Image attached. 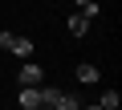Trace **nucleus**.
<instances>
[{
    "mask_svg": "<svg viewBox=\"0 0 122 110\" xmlns=\"http://www.w3.org/2000/svg\"><path fill=\"white\" fill-rule=\"evenodd\" d=\"M16 82H20V86H41V82H45V69H41V65H37V61L29 57V61L20 65V73H16Z\"/></svg>",
    "mask_w": 122,
    "mask_h": 110,
    "instance_id": "obj_1",
    "label": "nucleus"
},
{
    "mask_svg": "<svg viewBox=\"0 0 122 110\" xmlns=\"http://www.w3.org/2000/svg\"><path fill=\"white\" fill-rule=\"evenodd\" d=\"M20 110H41V86H20Z\"/></svg>",
    "mask_w": 122,
    "mask_h": 110,
    "instance_id": "obj_2",
    "label": "nucleus"
},
{
    "mask_svg": "<svg viewBox=\"0 0 122 110\" xmlns=\"http://www.w3.org/2000/svg\"><path fill=\"white\" fill-rule=\"evenodd\" d=\"M41 110H81V98L69 94V90H61V98H57L53 106H41Z\"/></svg>",
    "mask_w": 122,
    "mask_h": 110,
    "instance_id": "obj_3",
    "label": "nucleus"
},
{
    "mask_svg": "<svg viewBox=\"0 0 122 110\" xmlns=\"http://www.w3.org/2000/svg\"><path fill=\"white\" fill-rule=\"evenodd\" d=\"M8 53H16V57H20V61H29V57H33V53H37V45H33L29 37H12V45H8Z\"/></svg>",
    "mask_w": 122,
    "mask_h": 110,
    "instance_id": "obj_4",
    "label": "nucleus"
},
{
    "mask_svg": "<svg viewBox=\"0 0 122 110\" xmlns=\"http://www.w3.org/2000/svg\"><path fill=\"white\" fill-rule=\"evenodd\" d=\"M90 25H94L90 16H81V12H69V33H73V37H86V33H90Z\"/></svg>",
    "mask_w": 122,
    "mask_h": 110,
    "instance_id": "obj_5",
    "label": "nucleus"
},
{
    "mask_svg": "<svg viewBox=\"0 0 122 110\" xmlns=\"http://www.w3.org/2000/svg\"><path fill=\"white\" fill-rule=\"evenodd\" d=\"M98 78H102V73H98L94 61H81V65H77V82H81V86H94Z\"/></svg>",
    "mask_w": 122,
    "mask_h": 110,
    "instance_id": "obj_6",
    "label": "nucleus"
},
{
    "mask_svg": "<svg viewBox=\"0 0 122 110\" xmlns=\"http://www.w3.org/2000/svg\"><path fill=\"white\" fill-rule=\"evenodd\" d=\"M118 90H102V98H98V106H106V110H118Z\"/></svg>",
    "mask_w": 122,
    "mask_h": 110,
    "instance_id": "obj_7",
    "label": "nucleus"
},
{
    "mask_svg": "<svg viewBox=\"0 0 122 110\" xmlns=\"http://www.w3.org/2000/svg\"><path fill=\"white\" fill-rule=\"evenodd\" d=\"M81 16H90V21L102 16V4H98V0H86V4H81Z\"/></svg>",
    "mask_w": 122,
    "mask_h": 110,
    "instance_id": "obj_8",
    "label": "nucleus"
},
{
    "mask_svg": "<svg viewBox=\"0 0 122 110\" xmlns=\"http://www.w3.org/2000/svg\"><path fill=\"white\" fill-rule=\"evenodd\" d=\"M12 37H16V33H0V49H4V53H8V45H12Z\"/></svg>",
    "mask_w": 122,
    "mask_h": 110,
    "instance_id": "obj_9",
    "label": "nucleus"
},
{
    "mask_svg": "<svg viewBox=\"0 0 122 110\" xmlns=\"http://www.w3.org/2000/svg\"><path fill=\"white\" fill-rule=\"evenodd\" d=\"M81 110H106V106H98V102H90V106H81Z\"/></svg>",
    "mask_w": 122,
    "mask_h": 110,
    "instance_id": "obj_10",
    "label": "nucleus"
},
{
    "mask_svg": "<svg viewBox=\"0 0 122 110\" xmlns=\"http://www.w3.org/2000/svg\"><path fill=\"white\" fill-rule=\"evenodd\" d=\"M73 4H86V0H73Z\"/></svg>",
    "mask_w": 122,
    "mask_h": 110,
    "instance_id": "obj_11",
    "label": "nucleus"
}]
</instances>
